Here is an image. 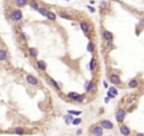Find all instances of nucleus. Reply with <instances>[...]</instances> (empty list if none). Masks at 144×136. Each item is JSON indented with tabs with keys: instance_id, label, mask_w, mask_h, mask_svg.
Listing matches in <instances>:
<instances>
[{
	"instance_id": "obj_1",
	"label": "nucleus",
	"mask_w": 144,
	"mask_h": 136,
	"mask_svg": "<svg viewBox=\"0 0 144 136\" xmlns=\"http://www.w3.org/2000/svg\"><path fill=\"white\" fill-rule=\"evenodd\" d=\"M23 10L22 9H18V8H14V9H10L9 13H8V19L9 22L13 23V24H18L23 20Z\"/></svg>"
},
{
	"instance_id": "obj_2",
	"label": "nucleus",
	"mask_w": 144,
	"mask_h": 136,
	"mask_svg": "<svg viewBox=\"0 0 144 136\" xmlns=\"http://www.w3.org/2000/svg\"><path fill=\"white\" fill-rule=\"evenodd\" d=\"M79 27L81 29V32L86 36V38L88 40H91V33H92V30H94V27H92V24L88 22V20H81L79 23Z\"/></svg>"
},
{
	"instance_id": "obj_3",
	"label": "nucleus",
	"mask_w": 144,
	"mask_h": 136,
	"mask_svg": "<svg viewBox=\"0 0 144 136\" xmlns=\"http://www.w3.org/2000/svg\"><path fill=\"white\" fill-rule=\"evenodd\" d=\"M66 97L68 98V101H72L73 103H84L86 101L87 94L86 93H77V92H68L66 94Z\"/></svg>"
},
{
	"instance_id": "obj_4",
	"label": "nucleus",
	"mask_w": 144,
	"mask_h": 136,
	"mask_svg": "<svg viewBox=\"0 0 144 136\" xmlns=\"http://www.w3.org/2000/svg\"><path fill=\"white\" fill-rule=\"evenodd\" d=\"M108 79L109 82L111 83V86H121L123 83V79L118 72H110L108 76Z\"/></svg>"
},
{
	"instance_id": "obj_5",
	"label": "nucleus",
	"mask_w": 144,
	"mask_h": 136,
	"mask_svg": "<svg viewBox=\"0 0 144 136\" xmlns=\"http://www.w3.org/2000/svg\"><path fill=\"white\" fill-rule=\"evenodd\" d=\"M85 93L86 94H92L96 92L97 90V83H96V79H88L85 82Z\"/></svg>"
},
{
	"instance_id": "obj_6",
	"label": "nucleus",
	"mask_w": 144,
	"mask_h": 136,
	"mask_svg": "<svg viewBox=\"0 0 144 136\" xmlns=\"http://www.w3.org/2000/svg\"><path fill=\"white\" fill-rule=\"evenodd\" d=\"M126 114H128V111H126V108L125 107H118L115 111V120L116 122L120 125V123H124L125 121V117H126Z\"/></svg>"
},
{
	"instance_id": "obj_7",
	"label": "nucleus",
	"mask_w": 144,
	"mask_h": 136,
	"mask_svg": "<svg viewBox=\"0 0 144 136\" xmlns=\"http://www.w3.org/2000/svg\"><path fill=\"white\" fill-rule=\"evenodd\" d=\"M101 38L104 40V43H109V42H114V33L110 32L108 29L105 28H101Z\"/></svg>"
},
{
	"instance_id": "obj_8",
	"label": "nucleus",
	"mask_w": 144,
	"mask_h": 136,
	"mask_svg": "<svg viewBox=\"0 0 144 136\" xmlns=\"http://www.w3.org/2000/svg\"><path fill=\"white\" fill-rule=\"evenodd\" d=\"M25 82L28 83L29 86H33V87H39L41 86V81H39V78L38 77H36L34 74H30V73H28V74H25Z\"/></svg>"
},
{
	"instance_id": "obj_9",
	"label": "nucleus",
	"mask_w": 144,
	"mask_h": 136,
	"mask_svg": "<svg viewBox=\"0 0 144 136\" xmlns=\"http://www.w3.org/2000/svg\"><path fill=\"white\" fill-rule=\"evenodd\" d=\"M88 132H90V135H92V136H104V129L101 127L99 123L91 125L88 127Z\"/></svg>"
},
{
	"instance_id": "obj_10",
	"label": "nucleus",
	"mask_w": 144,
	"mask_h": 136,
	"mask_svg": "<svg viewBox=\"0 0 144 136\" xmlns=\"http://www.w3.org/2000/svg\"><path fill=\"white\" fill-rule=\"evenodd\" d=\"M99 125H100V126H101V127H102L104 130H108V131H111V130L115 129V125H114V122L110 121V120H108V119H102V120H100Z\"/></svg>"
},
{
	"instance_id": "obj_11",
	"label": "nucleus",
	"mask_w": 144,
	"mask_h": 136,
	"mask_svg": "<svg viewBox=\"0 0 144 136\" xmlns=\"http://www.w3.org/2000/svg\"><path fill=\"white\" fill-rule=\"evenodd\" d=\"M140 79L138 78V77H134V78H130L128 81V83H126V87L129 88V90H138L139 87H140Z\"/></svg>"
},
{
	"instance_id": "obj_12",
	"label": "nucleus",
	"mask_w": 144,
	"mask_h": 136,
	"mask_svg": "<svg viewBox=\"0 0 144 136\" xmlns=\"http://www.w3.org/2000/svg\"><path fill=\"white\" fill-rule=\"evenodd\" d=\"M88 68H90V72H91L92 74L97 73V71H99V61H97V58L95 57V56H92V58H91Z\"/></svg>"
},
{
	"instance_id": "obj_13",
	"label": "nucleus",
	"mask_w": 144,
	"mask_h": 136,
	"mask_svg": "<svg viewBox=\"0 0 144 136\" xmlns=\"http://www.w3.org/2000/svg\"><path fill=\"white\" fill-rule=\"evenodd\" d=\"M36 68L41 73H46L47 72V63L43 59H36Z\"/></svg>"
},
{
	"instance_id": "obj_14",
	"label": "nucleus",
	"mask_w": 144,
	"mask_h": 136,
	"mask_svg": "<svg viewBox=\"0 0 144 136\" xmlns=\"http://www.w3.org/2000/svg\"><path fill=\"white\" fill-rule=\"evenodd\" d=\"M119 132L121 136H130L131 135V129L125 123H120L119 125Z\"/></svg>"
},
{
	"instance_id": "obj_15",
	"label": "nucleus",
	"mask_w": 144,
	"mask_h": 136,
	"mask_svg": "<svg viewBox=\"0 0 144 136\" xmlns=\"http://www.w3.org/2000/svg\"><path fill=\"white\" fill-rule=\"evenodd\" d=\"M10 132H12V134H14V135H27V134H29L28 129H27V127H23V126H16V127H13Z\"/></svg>"
},
{
	"instance_id": "obj_16",
	"label": "nucleus",
	"mask_w": 144,
	"mask_h": 136,
	"mask_svg": "<svg viewBox=\"0 0 144 136\" xmlns=\"http://www.w3.org/2000/svg\"><path fill=\"white\" fill-rule=\"evenodd\" d=\"M9 61H10L9 52L5 48H0V62L1 63H8Z\"/></svg>"
},
{
	"instance_id": "obj_17",
	"label": "nucleus",
	"mask_w": 144,
	"mask_h": 136,
	"mask_svg": "<svg viewBox=\"0 0 144 136\" xmlns=\"http://www.w3.org/2000/svg\"><path fill=\"white\" fill-rule=\"evenodd\" d=\"M27 53H28L29 57L33 58V59H37L38 56H39V50L37 49L36 47H28L27 48Z\"/></svg>"
},
{
	"instance_id": "obj_18",
	"label": "nucleus",
	"mask_w": 144,
	"mask_h": 136,
	"mask_svg": "<svg viewBox=\"0 0 144 136\" xmlns=\"http://www.w3.org/2000/svg\"><path fill=\"white\" fill-rule=\"evenodd\" d=\"M47 81H48V83H49L51 86L53 87V88H54L57 92H59V91L62 90L61 85H59V83H58V82H57V81H56L54 78H52V77H47Z\"/></svg>"
},
{
	"instance_id": "obj_19",
	"label": "nucleus",
	"mask_w": 144,
	"mask_h": 136,
	"mask_svg": "<svg viewBox=\"0 0 144 136\" xmlns=\"http://www.w3.org/2000/svg\"><path fill=\"white\" fill-rule=\"evenodd\" d=\"M58 18H62V19H66V20H73L75 18H73V15H71L70 13H67L65 10H59L57 13Z\"/></svg>"
},
{
	"instance_id": "obj_20",
	"label": "nucleus",
	"mask_w": 144,
	"mask_h": 136,
	"mask_svg": "<svg viewBox=\"0 0 144 136\" xmlns=\"http://www.w3.org/2000/svg\"><path fill=\"white\" fill-rule=\"evenodd\" d=\"M86 48H87V52L91 56H95V53H96V43H95L94 40H88Z\"/></svg>"
},
{
	"instance_id": "obj_21",
	"label": "nucleus",
	"mask_w": 144,
	"mask_h": 136,
	"mask_svg": "<svg viewBox=\"0 0 144 136\" xmlns=\"http://www.w3.org/2000/svg\"><path fill=\"white\" fill-rule=\"evenodd\" d=\"M13 3H14L15 8H18V9H22V8H25L28 5L29 0H13Z\"/></svg>"
},
{
	"instance_id": "obj_22",
	"label": "nucleus",
	"mask_w": 144,
	"mask_h": 136,
	"mask_svg": "<svg viewBox=\"0 0 144 136\" xmlns=\"http://www.w3.org/2000/svg\"><path fill=\"white\" fill-rule=\"evenodd\" d=\"M28 5H29V8L32 9V10H34V11H37L38 9H39V3L37 1V0H29V3H28Z\"/></svg>"
},
{
	"instance_id": "obj_23",
	"label": "nucleus",
	"mask_w": 144,
	"mask_h": 136,
	"mask_svg": "<svg viewBox=\"0 0 144 136\" xmlns=\"http://www.w3.org/2000/svg\"><path fill=\"white\" fill-rule=\"evenodd\" d=\"M57 16H58V15L56 14L54 11H51V10H48V13H47V16H46V18H47L49 22L54 23L56 20H57Z\"/></svg>"
},
{
	"instance_id": "obj_24",
	"label": "nucleus",
	"mask_w": 144,
	"mask_h": 136,
	"mask_svg": "<svg viewBox=\"0 0 144 136\" xmlns=\"http://www.w3.org/2000/svg\"><path fill=\"white\" fill-rule=\"evenodd\" d=\"M19 39L22 40L23 43H28L29 39H30V37H29L28 34H25L24 32H22V30H20V32H19Z\"/></svg>"
},
{
	"instance_id": "obj_25",
	"label": "nucleus",
	"mask_w": 144,
	"mask_h": 136,
	"mask_svg": "<svg viewBox=\"0 0 144 136\" xmlns=\"http://www.w3.org/2000/svg\"><path fill=\"white\" fill-rule=\"evenodd\" d=\"M73 119H75V117H73L72 115H70V114H67V115H65V116H63V121H65L66 125H72Z\"/></svg>"
},
{
	"instance_id": "obj_26",
	"label": "nucleus",
	"mask_w": 144,
	"mask_h": 136,
	"mask_svg": "<svg viewBox=\"0 0 144 136\" xmlns=\"http://www.w3.org/2000/svg\"><path fill=\"white\" fill-rule=\"evenodd\" d=\"M37 11H38V13H39V14H41V15H43V16H47V13H48V9H47V8H46V7H39V9H38Z\"/></svg>"
},
{
	"instance_id": "obj_27",
	"label": "nucleus",
	"mask_w": 144,
	"mask_h": 136,
	"mask_svg": "<svg viewBox=\"0 0 144 136\" xmlns=\"http://www.w3.org/2000/svg\"><path fill=\"white\" fill-rule=\"evenodd\" d=\"M108 8H109V3L106 1V0H102V1L100 3V10L101 11H104V10H106Z\"/></svg>"
},
{
	"instance_id": "obj_28",
	"label": "nucleus",
	"mask_w": 144,
	"mask_h": 136,
	"mask_svg": "<svg viewBox=\"0 0 144 136\" xmlns=\"http://www.w3.org/2000/svg\"><path fill=\"white\" fill-rule=\"evenodd\" d=\"M81 123H82V119H81L80 116L75 117L73 121H72V125H73V126H79V125H81Z\"/></svg>"
},
{
	"instance_id": "obj_29",
	"label": "nucleus",
	"mask_w": 144,
	"mask_h": 136,
	"mask_svg": "<svg viewBox=\"0 0 144 136\" xmlns=\"http://www.w3.org/2000/svg\"><path fill=\"white\" fill-rule=\"evenodd\" d=\"M105 44H106V50H108V52H111V50L115 48L114 42H109V43H105Z\"/></svg>"
},
{
	"instance_id": "obj_30",
	"label": "nucleus",
	"mask_w": 144,
	"mask_h": 136,
	"mask_svg": "<svg viewBox=\"0 0 144 136\" xmlns=\"http://www.w3.org/2000/svg\"><path fill=\"white\" fill-rule=\"evenodd\" d=\"M108 90H109V92H111L113 94H114V96H118V93H119V91H118L116 86H111V87H109Z\"/></svg>"
},
{
	"instance_id": "obj_31",
	"label": "nucleus",
	"mask_w": 144,
	"mask_h": 136,
	"mask_svg": "<svg viewBox=\"0 0 144 136\" xmlns=\"http://www.w3.org/2000/svg\"><path fill=\"white\" fill-rule=\"evenodd\" d=\"M128 100H126V103L128 105H133V102H135V97H133V96H129V97H126Z\"/></svg>"
},
{
	"instance_id": "obj_32",
	"label": "nucleus",
	"mask_w": 144,
	"mask_h": 136,
	"mask_svg": "<svg viewBox=\"0 0 144 136\" xmlns=\"http://www.w3.org/2000/svg\"><path fill=\"white\" fill-rule=\"evenodd\" d=\"M67 114H70V115H72V116H76V117H77V116L81 115V111H73V110H70Z\"/></svg>"
},
{
	"instance_id": "obj_33",
	"label": "nucleus",
	"mask_w": 144,
	"mask_h": 136,
	"mask_svg": "<svg viewBox=\"0 0 144 136\" xmlns=\"http://www.w3.org/2000/svg\"><path fill=\"white\" fill-rule=\"evenodd\" d=\"M87 9H88V11H91V13H95V11H96V9H95L92 5H87Z\"/></svg>"
},
{
	"instance_id": "obj_34",
	"label": "nucleus",
	"mask_w": 144,
	"mask_h": 136,
	"mask_svg": "<svg viewBox=\"0 0 144 136\" xmlns=\"http://www.w3.org/2000/svg\"><path fill=\"white\" fill-rule=\"evenodd\" d=\"M82 132H84V130L82 129H77L76 130V136H81L82 135Z\"/></svg>"
},
{
	"instance_id": "obj_35",
	"label": "nucleus",
	"mask_w": 144,
	"mask_h": 136,
	"mask_svg": "<svg viewBox=\"0 0 144 136\" xmlns=\"http://www.w3.org/2000/svg\"><path fill=\"white\" fill-rule=\"evenodd\" d=\"M106 96H108V97L110 98V100H111V98H115V97H116V96H114L113 93H111V92H109V91H108V94H106Z\"/></svg>"
},
{
	"instance_id": "obj_36",
	"label": "nucleus",
	"mask_w": 144,
	"mask_h": 136,
	"mask_svg": "<svg viewBox=\"0 0 144 136\" xmlns=\"http://www.w3.org/2000/svg\"><path fill=\"white\" fill-rule=\"evenodd\" d=\"M102 85H104V87H105V88H109V83H108V81H104V82H102Z\"/></svg>"
},
{
	"instance_id": "obj_37",
	"label": "nucleus",
	"mask_w": 144,
	"mask_h": 136,
	"mask_svg": "<svg viewBox=\"0 0 144 136\" xmlns=\"http://www.w3.org/2000/svg\"><path fill=\"white\" fill-rule=\"evenodd\" d=\"M104 112H105V110H104V108L101 107L100 110H99V115H102V114H104Z\"/></svg>"
},
{
	"instance_id": "obj_38",
	"label": "nucleus",
	"mask_w": 144,
	"mask_h": 136,
	"mask_svg": "<svg viewBox=\"0 0 144 136\" xmlns=\"http://www.w3.org/2000/svg\"><path fill=\"white\" fill-rule=\"evenodd\" d=\"M134 136H144V134L143 132H135V135Z\"/></svg>"
},
{
	"instance_id": "obj_39",
	"label": "nucleus",
	"mask_w": 144,
	"mask_h": 136,
	"mask_svg": "<svg viewBox=\"0 0 144 136\" xmlns=\"http://www.w3.org/2000/svg\"><path fill=\"white\" fill-rule=\"evenodd\" d=\"M109 102H110V98L106 96V97H105V103H109Z\"/></svg>"
},
{
	"instance_id": "obj_40",
	"label": "nucleus",
	"mask_w": 144,
	"mask_h": 136,
	"mask_svg": "<svg viewBox=\"0 0 144 136\" xmlns=\"http://www.w3.org/2000/svg\"><path fill=\"white\" fill-rule=\"evenodd\" d=\"M65 1H70V0H65Z\"/></svg>"
},
{
	"instance_id": "obj_41",
	"label": "nucleus",
	"mask_w": 144,
	"mask_h": 136,
	"mask_svg": "<svg viewBox=\"0 0 144 136\" xmlns=\"http://www.w3.org/2000/svg\"><path fill=\"white\" fill-rule=\"evenodd\" d=\"M109 136H114V135H109Z\"/></svg>"
},
{
	"instance_id": "obj_42",
	"label": "nucleus",
	"mask_w": 144,
	"mask_h": 136,
	"mask_svg": "<svg viewBox=\"0 0 144 136\" xmlns=\"http://www.w3.org/2000/svg\"><path fill=\"white\" fill-rule=\"evenodd\" d=\"M143 29H144V25H143Z\"/></svg>"
}]
</instances>
